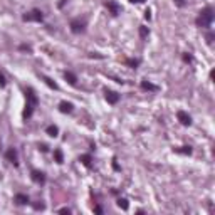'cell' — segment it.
Here are the masks:
<instances>
[{"label":"cell","instance_id":"484cf974","mask_svg":"<svg viewBox=\"0 0 215 215\" xmlns=\"http://www.w3.org/2000/svg\"><path fill=\"white\" fill-rule=\"evenodd\" d=\"M175 2H177V5H178V7H183L185 5V0H175Z\"/></svg>","mask_w":215,"mask_h":215},{"label":"cell","instance_id":"83f0119b","mask_svg":"<svg viewBox=\"0 0 215 215\" xmlns=\"http://www.w3.org/2000/svg\"><path fill=\"white\" fill-rule=\"evenodd\" d=\"M130 2H131V4H143L145 0H130Z\"/></svg>","mask_w":215,"mask_h":215},{"label":"cell","instance_id":"7a4b0ae2","mask_svg":"<svg viewBox=\"0 0 215 215\" xmlns=\"http://www.w3.org/2000/svg\"><path fill=\"white\" fill-rule=\"evenodd\" d=\"M42 19H44V15H42V12L37 10V9L24 14V17H22V20L24 22H42Z\"/></svg>","mask_w":215,"mask_h":215},{"label":"cell","instance_id":"e0dca14e","mask_svg":"<svg viewBox=\"0 0 215 215\" xmlns=\"http://www.w3.org/2000/svg\"><path fill=\"white\" fill-rule=\"evenodd\" d=\"M118 207H119V208H123V210H128L130 203H128V200H126V198H119V200H118Z\"/></svg>","mask_w":215,"mask_h":215},{"label":"cell","instance_id":"6da1fadb","mask_svg":"<svg viewBox=\"0 0 215 215\" xmlns=\"http://www.w3.org/2000/svg\"><path fill=\"white\" fill-rule=\"evenodd\" d=\"M212 20H214V9L212 7H205L203 10H200L195 24L198 27H202V29H205V27H210Z\"/></svg>","mask_w":215,"mask_h":215},{"label":"cell","instance_id":"9a60e30c","mask_svg":"<svg viewBox=\"0 0 215 215\" xmlns=\"http://www.w3.org/2000/svg\"><path fill=\"white\" fill-rule=\"evenodd\" d=\"M54 158H56V163H62L64 161L62 151H61V150H54Z\"/></svg>","mask_w":215,"mask_h":215},{"label":"cell","instance_id":"603a6c76","mask_svg":"<svg viewBox=\"0 0 215 215\" xmlns=\"http://www.w3.org/2000/svg\"><path fill=\"white\" fill-rule=\"evenodd\" d=\"M34 208L35 210H44V203H35L34 205Z\"/></svg>","mask_w":215,"mask_h":215},{"label":"cell","instance_id":"f1b7e54d","mask_svg":"<svg viewBox=\"0 0 215 215\" xmlns=\"http://www.w3.org/2000/svg\"><path fill=\"white\" fill-rule=\"evenodd\" d=\"M183 59L187 61V62H190V61H192V56H183Z\"/></svg>","mask_w":215,"mask_h":215},{"label":"cell","instance_id":"9c48e42d","mask_svg":"<svg viewBox=\"0 0 215 215\" xmlns=\"http://www.w3.org/2000/svg\"><path fill=\"white\" fill-rule=\"evenodd\" d=\"M29 202H30V200H29V197H27L25 193H17L15 195V203L17 205H27Z\"/></svg>","mask_w":215,"mask_h":215},{"label":"cell","instance_id":"4316f807","mask_svg":"<svg viewBox=\"0 0 215 215\" xmlns=\"http://www.w3.org/2000/svg\"><path fill=\"white\" fill-rule=\"evenodd\" d=\"M20 49L22 51H29V52H30V47H29V46H20Z\"/></svg>","mask_w":215,"mask_h":215},{"label":"cell","instance_id":"52a82bcc","mask_svg":"<svg viewBox=\"0 0 215 215\" xmlns=\"http://www.w3.org/2000/svg\"><path fill=\"white\" fill-rule=\"evenodd\" d=\"M71 30H72L74 34H81V32H84V22L72 20L71 22Z\"/></svg>","mask_w":215,"mask_h":215},{"label":"cell","instance_id":"2e32d148","mask_svg":"<svg viewBox=\"0 0 215 215\" xmlns=\"http://www.w3.org/2000/svg\"><path fill=\"white\" fill-rule=\"evenodd\" d=\"M42 79H44V81H46V84H47L49 88H52V89H57V84L54 83L52 79H49L47 76H42Z\"/></svg>","mask_w":215,"mask_h":215},{"label":"cell","instance_id":"3957f363","mask_svg":"<svg viewBox=\"0 0 215 215\" xmlns=\"http://www.w3.org/2000/svg\"><path fill=\"white\" fill-rule=\"evenodd\" d=\"M177 118H178V121L183 126H190V125H192V116H190L187 111H182V109H180L178 113H177Z\"/></svg>","mask_w":215,"mask_h":215},{"label":"cell","instance_id":"4fadbf2b","mask_svg":"<svg viewBox=\"0 0 215 215\" xmlns=\"http://www.w3.org/2000/svg\"><path fill=\"white\" fill-rule=\"evenodd\" d=\"M141 89H145V91H156L158 88L155 86V84L148 83V81H143V83H141Z\"/></svg>","mask_w":215,"mask_h":215},{"label":"cell","instance_id":"ba28073f","mask_svg":"<svg viewBox=\"0 0 215 215\" xmlns=\"http://www.w3.org/2000/svg\"><path fill=\"white\" fill-rule=\"evenodd\" d=\"M106 101H108L109 104H116V103L119 101V94L114 93V91H106Z\"/></svg>","mask_w":215,"mask_h":215},{"label":"cell","instance_id":"5b68a950","mask_svg":"<svg viewBox=\"0 0 215 215\" xmlns=\"http://www.w3.org/2000/svg\"><path fill=\"white\" fill-rule=\"evenodd\" d=\"M104 5H106V9H108V10L111 12V15H119L121 7L118 5V4H116L114 0H108V2H106Z\"/></svg>","mask_w":215,"mask_h":215},{"label":"cell","instance_id":"30bf717a","mask_svg":"<svg viewBox=\"0 0 215 215\" xmlns=\"http://www.w3.org/2000/svg\"><path fill=\"white\" fill-rule=\"evenodd\" d=\"M46 133H47L49 136H52V138H56L59 135V128L56 125H49L47 128H46Z\"/></svg>","mask_w":215,"mask_h":215},{"label":"cell","instance_id":"7c38bea8","mask_svg":"<svg viewBox=\"0 0 215 215\" xmlns=\"http://www.w3.org/2000/svg\"><path fill=\"white\" fill-rule=\"evenodd\" d=\"M64 77L69 81V84H72V86H76V83H77V77H76V74H72L71 71H66V74H64Z\"/></svg>","mask_w":215,"mask_h":215},{"label":"cell","instance_id":"d4e9b609","mask_svg":"<svg viewBox=\"0 0 215 215\" xmlns=\"http://www.w3.org/2000/svg\"><path fill=\"white\" fill-rule=\"evenodd\" d=\"M94 212H96V214H103V208H101V207H99V205H96V207H94Z\"/></svg>","mask_w":215,"mask_h":215},{"label":"cell","instance_id":"8fae6325","mask_svg":"<svg viewBox=\"0 0 215 215\" xmlns=\"http://www.w3.org/2000/svg\"><path fill=\"white\" fill-rule=\"evenodd\" d=\"M74 106L71 104V103H67V101H62L61 104H59V109H61V113H71L72 111Z\"/></svg>","mask_w":215,"mask_h":215},{"label":"cell","instance_id":"44dd1931","mask_svg":"<svg viewBox=\"0 0 215 215\" xmlns=\"http://www.w3.org/2000/svg\"><path fill=\"white\" fill-rule=\"evenodd\" d=\"M5 84H7L5 77H4V74L0 72V88H5Z\"/></svg>","mask_w":215,"mask_h":215},{"label":"cell","instance_id":"ffe728a7","mask_svg":"<svg viewBox=\"0 0 215 215\" xmlns=\"http://www.w3.org/2000/svg\"><path fill=\"white\" fill-rule=\"evenodd\" d=\"M148 34H150V30H148V27H140V35H141L143 39H145V37H146Z\"/></svg>","mask_w":215,"mask_h":215},{"label":"cell","instance_id":"d6986e66","mask_svg":"<svg viewBox=\"0 0 215 215\" xmlns=\"http://www.w3.org/2000/svg\"><path fill=\"white\" fill-rule=\"evenodd\" d=\"M177 153H183V155H190L192 153V148L190 146H182V150H175Z\"/></svg>","mask_w":215,"mask_h":215},{"label":"cell","instance_id":"7402d4cb","mask_svg":"<svg viewBox=\"0 0 215 215\" xmlns=\"http://www.w3.org/2000/svg\"><path fill=\"white\" fill-rule=\"evenodd\" d=\"M59 214H71V208H67V207H64V208H59Z\"/></svg>","mask_w":215,"mask_h":215},{"label":"cell","instance_id":"5bb4252c","mask_svg":"<svg viewBox=\"0 0 215 215\" xmlns=\"http://www.w3.org/2000/svg\"><path fill=\"white\" fill-rule=\"evenodd\" d=\"M79 160L83 161L84 166H91V161H93V160H91V155H83V156L79 158Z\"/></svg>","mask_w":215,"mask_h":215},{"label":"cell","instance_id":"ac0fdd59","mask_svg":"<svg viewBox=\"0 0 215 215\" xmlns=\"http://www.w3.org/2000/svg\"><path fill=\"white\" fill-rule=\"evenodd\" d=\"M126 64H128V66H130V67H138V66H140V61H138V59H128V61H126Z\"/></svg>","mask_w":215,"mask_h":215},{"label":"cell","instance_id":"cb8c5ba5","mask_svg":"<svg viewBox=\"0 0 215 215\" xmlns=\"http://www.w3.org/2000/svg\"><path fill=\"white\" fill-rule=\"evenodd\" d=\"M145 19H146V20H150V19H151V12H150V9L145 12Z\"/></svg>","mask_w":215,"mask_h":215},{"label":"cell","instance_id":"277c9868","mask_svg":"<svg viewBox=\"0 0 215 215\" xmlns=\"http://www.w3.org/2000/svg\"><path fill=\"white\" fill-rule=\"evenodd\" d=\"M30 178L34 180L37 185H44L46 183V175H44V172H39V170H32Z\"/></svg>","mask_w":215,"mask_h":215},{"label":"cell","instance_id":"8992f818","mask_svg":"<svg viewBox=\"0 0 215 215\" xmlns=\"http://www.w3.org/2000/svg\"><path fill=\"white\" fill-rule=\"evenodd\" d=\"M5 156H7V160H9L10 163H14L15 166L19 165V158H17V150L15 148H10V150L5 153Z\"/></svg>","mask_w":215,"mask_h":215}]
</instances>
